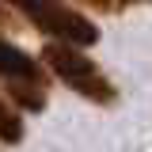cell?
<instances>
[{
  "label": "cell",
  "mask_w": 152,
  "mask_h": 152,
  "mask_svg": "<svg viewBox=\"0 0 152 152\" xmlns=\"http://www.w3.org/2000/svg\"><path fill=\"white\" fill-rule=\"evenodd\" d=\"M42 65H46V69H50L69 91L84 95V99H91V103H114V84H110V76H107L91 57L84 53V46L46 38Z\"/></svg>",
  "instance_id": "6da1fadb"
},
{
  "label": "cell",
  "mask_w": 152,
  "mask_h": 152,
  "mask_svg": "<svg viewBox=\"0 0 152 152\" xmlns=\"http://www.w3.org/2000/svg\"><path fill=\"white\" fill-rule=\"evenodd\" d=\"M8 8H15L34 31L57 42H72V46H95L99 42V27L88 15H80L76 8H69L65 0H4Z\"/></svg>",
  "instance_id": "7a4b0ae2"
},
{
  "label": "cell",
  "mask_w": 152,
  "mask_h": 152,
  "mask_svg": "<svg viewBox=\"0 0 152 152\" xmlns=\"http://www.w3.org/2000/svg\"><path fill=\"white\" fill-rule=\"evenodd\" d=\"M0 80L8 84V95L15 99L19 110H42L46 107V84H50L46 65L4 38H0Z\"/></svg>",
  "instance_id": "3957f363"
},
{
  "label": "cell",
  "mask_w": 152,
  "mask_h": 152,
  "mask_svg": "<svg viewBox=\"0 0 152 152\" xmlns=\"http://www.w3.org/2000/svg\"><path fill=\"white\" fill-rule=\"evenodd\" d=\"M0 141L4 145H19L23 141V118L15 114V107L0 95Z\"/></svg>",
  "instance_id": "277c9868"
},
{
  "label": "cell",
  "mask_w": 152,
  "mask_h": 152,
  "mask_svg": "<svg viewBox=\"0 0 152 152\" xmlns=\"http://www.w3.org/2000/svg\"><path fill=\"white\" fill-rule=\"evenodd\" d=\"M84 4H91L99 12H118V8H122V0H84Z\"/></svg>",
  "instance_id": "5b68a950"
},
{
  "label": "cell",
  "mask_w": 152,
  "mask_h": 152,
  "mask_svg": "<svg viewBox=\"0 0 152 152\" xmlns=\"http://www.w3.org/2000/svg\"><path fill=\"white\" fill-rule=\"evenodd\" d=\"M12 23H15V19H12V12H8V8H0V27H12Z\"/></svg>",
  "instance_id": "8992f818"
},
{
  "label": "cell",
  "mask_w": 152,
  "mask_h": 152,
  "mask_svg": "<svg viewBox=\"0 0 152 152\" xmlns=\"http://www.w3.org/2000/svg\"><path fill=\"white\" fill-rule=\"evenodd\" d=\"M122 4H137V0H122ZM145 4H152V0H145Z\"/></svg>",
  "instance_id": "52a82bcc"
}]
</instances>
